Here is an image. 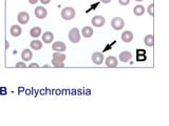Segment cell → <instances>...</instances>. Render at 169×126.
I'll use <instances>...</instances> for the list:
<instances>
[{
    "label": "cell",
    "mask_w": 169,
    "mask_h": 126,
    "mask_svg": "<svg viewBox=\"0 0 169 126\" xmlns=\"http://www.w3.org/2000/svg\"><path fill=\"white\" fill-rule=\"evenodd\" d=\"M119 3L121 5H128L130 3V0H119Z\"/></svg>",
    "instance_id": "cell-23"
},
{
    "label": "cell",
    "mask_w": 169,
    "mask_h": 126,
    "mask_svg": "<svg viewBox=\"0 0 169 126\" xmlns=\"http://www.w3.org/2000/svg\"><path fill=\"white\" fill-rule=\"evenodd\" d=\"M52 65L54 67H65V64H63V61L60 60H57V59H52Z\"/></svg>",
    "instance_id": "cell-21"
},
{
    "label": "cell",
    "mask_w": 169,
    "mask_h": 126,
    "mask_svg": "<svg viewBox=\"0 0 169 126\" xmlns=\"http://www.w3.org/2000/svg\"><path fill=\"white\" fill-rule=\"evenodd\" d=\"M132 39H133V34H132V32H130V31L123 32V34H122V40H123L125 43L131 42Z\"/></svg>",
    "instance_id": "cell-13"
},
{
    "label": "cell",
    "mask_w": 169,
    "mask_h": 126,
    "mask_svg": "<svg viewBox=\"0 0 169 126\" xmlns=\"http://www.w3.org/2000/svg\"><path fill=\"white\" fill-rule=\"evenodd\" d=\"M91 59H92V62L94 64L100 65V64H102V62H104L105 57H104V55H102V53L96 52V53H94V54H92Z\"/></svg>",
    "instance_id": "cell-5"
},
{
    "label": "cell",
    "mask_w": 169,
    "mask_h": 126,
    "mask_svg": "<svg viewBox=\"0 0 169 126\" xmlns=\"http://www.w3.org/2000/svg\"><path fill=\"white\" fill-rule=\"evenodd\" d=\"M32 57H33V53H32V51H30L29 48H25V50H23L22 53H21V59H22L24 62L30 61L32 59Z\"/></svg>",
    "instance_id": "cell-14"
},
{
    "label": "cell",
    "mask_w": 169,
    "mask_h": 126,
    "mask_svg": "<svg viewBox=\"0 0 169 126\" xmlns=\"http://www.w3.org/2000/svg\"><path fill=\"white\" fill-rule=\"evenodd\" d=\"M147 12H148V14L150 15V16H154V4H150V5L148 6V8H147Z\"/></svg>",
    "instance_id": "cell-22"
},
{
    "label": "cell",
    "mask_w": 169,
    "mask_h": 126,
    "mask_svg": "<svg viewBox=\"0 0 169 126\" xmlns=\"http://www.w3.org/2000/svg\"><path fill=\"white\" fill-rule=\"evenodd\" d=\"M135 1H138V2H141V1H144V0H135Z\"/></svg>",
    "instance_id": "cell-30"
},
{
    "label": "cell",
    "mask_w": 169,
    "mask_h": 126,
    "mask_svg": "<svg viewBox=\"0 0 169 126\" xmlns=\"http://www.w3.org/2000/svg\"><path fill=\"white\" fill-rule=\"evenodd\" d=\"M80 38H82V35H80V32L77 27H73L69 32V40L72 43H78L80 41Z\"/></svg>",
    "instance_id": "cell-2"
},
{
    "label": "cell",
    "mask_w": 169,
    "mask_h": 126,
    "mask_svg": "<svg viewBox=\"0 0 169 126\" xmlns=\"http://www.w3.org/2000/svg\"><path fill=\"white\" fill-rule=\"evenodd\" d=\"M30 35H31V37H33V38H38L40 35H41V29H40L39 26L32 27L31 31H30Z\"/></svg>",
    "instance_id": "cell-18"
},
{
    "label": "cell",
    "mask_w": 169,
    "mask_h": 126,
    "mask_svg": "<svg viewBox=\"0 0 169 126\" xmlns=\"http://www.w3.org/2000/svg\"><path fill=\"white\" fill-rule=\"evenodd\" d=\"M111 26L115 31H121L125 26V21L121 18V17H114L111 20Z\"/></svg>",
    "instance_id": "cell-3"
},
{
    "label": "cell",
    "mask_w": 169,
    "mask_h": 126,
    "mask_svg": "<svg viewBox=\"0 0 169 126\" xmlns=\"http://www.w3.org/2000/svg\"><path fill=\"white\" fill-rule=\"evenodd\" d=\"M144 13H145V8L143 5H141V4L135 5L133 8V14L135 16H142V15H144Z\"/></svg>",
    "instance_id": "cell-19"
},
{
    "label": "cell",
    "mask_w": 169,
    "mask_h": 126,
    "mask_svg": "<svg viewBox=\"0 0 169 126\" xmlns=\"http://www.w3.org/2000/svg\"><path fill=\"white\" fill-rule=\"evenodd\" d=\"M100 1H102V3H106V4H107V3H110V2L112 1V0H100Z\"/></svg>",
    "instance_id": "cell-29"
},
{
    "label": "cell",
    "mask_w": 169,
    "mask_h": 126,
    "mask_svg": "<svg viewBox=\"0 0 169 126\" xmlns=\"http://www.w3.org/2000/svg\"><path fill=\"white\" fill-rule=\"evenodd\" d=\"M138 61H145L146 60V56H140V55H138Z\"/></svg>",
    "instance_id": "cell-26"
},
{
    "label": "cell",
    "mask_w": 169,
    "mask_h": 126,
    "mask_svg": "<svg viewBox=\"0 0 169 126\" xmlns=\"http://www.w3.org/2000/svg\"><path fill=\"white\" fill-rule=\"evenodd\" d=\"M30 46H31L32 50L34 51H39L42 48V41H40V40H33V41H31V43H30Z\"/></svg>",
    "instance_id": "cell-15"
},
{
    "label": "cell",
    "mask_w": 169,
    "mask_h": 126,
    "mask_svg": "<svg viewBox=\"0 0 169 126\" xmlns=\"http://www.w3.org/2000/svg\"><path fill=\"white\" fill-rule=\"evenodd\" d=\"M17 20L20 24H27L30 20V15L27 12H20L17 15Z\"/></svg>",
    "instance_id": "cell-7"
},
{
    "label": "cell",
    "mask_w": 169,
    "mask_h": 126,
    "mask_svg": "<svg viewBox=\"0 0 169 126\" xmlns=\"http://www.w3.org/2000/svg\"><path fill=\"white\" fill-rule=\"evenodd\" d=\"M39 1L41 2V4H48V3H50L51 0H39Z\"/></svg>",
    "instance_id": "cell-27"
},
{
    "label": "cell",
    "mask_w": 169,
    "mask_h": 126,
    "mask_svg": "<svg viewBox=\"0 0 169 126\" xmlns=\"http://www.w3.org/2000/svg\"><path fill=\"white\" fill-rule=\"evenodd\" d=\"M82 34L83 36H84L85 38H90L92 37V35H93V29H92L91 26H85L84 29H82Z\"/></svg>",
    "instance_id": "cell-17"
},
{
    "label": "cell",
    "mask_w": 169,
    "mask_h": 126,
    "mask_svg": "<svg viewBox=\"0 0 169 126\" xmlns=\"http://www.w3.org/2000/svg\"><path fill=\"white\" fill-rule=\"evenodd\" d=\"M53 58L54 59H57V60H60V61H65L66 60V58H67V57H66V55L63 54V53H59V52H55L54 54H53Z\"/></svg>",
    "instance_id": "cell-20"
},
{
    "label": "cell",
    "mask_w": 169,
    "mask_h": 126,
    "mask_svg": "<svg viewBox=\"0 0 169 126\" xmlns=\"http://www.w3.org/2000/svg\"><path fill=\"white\" fill-rule=\"evenodd\" d=\"M91 23H92V25L95 27H102V26H104L105 23H106V19H105L104 16L97 15V16H94L93 18L91 19Z\"/></svg>",
    "instance_id": "cell-4"
},
{
    "label": "cell",
    "mask_w": 169,
    "mask_h": 126,
    "mask_svg": "<svg viewBox=\"0 0 169 126\" xmlns=\"http://www.w3.org/2000/svg\"><path fill=\"white\" fill-rule=\"evenodd\" d=\"M53 39H54V34L52 33V32H46V33L42 34V42L44 43H51V42L53 41Z\"/></svg>",
    "instance_id": "cell-12"
},
{
    "label": "cell",
    "mask_w": 169,
    "mask_h": 126,
    "mask_svg": "<svg viewBox=\"0 0 169 126\" xmlns=\"http://www.w3.org/2000/svg\"><path fill=\"white\" fill-rule=\"evenodd\" d=\"M28 67H30V68H37V67H39V65H38L37 63H31L30 64Z\"/></svg>",
    "instance_id": "cell-25"
},
{
    "label": "cell",
    "mask_w": 169,
    "mask_h": 126,
    "mask_svg": "<svg viewBox=\"0 0 169 126\" xmlns=\"http://www.w3.org/2000/svg\"><path fill=\"white\" fill-rule=\"evenodd\" d=\"M38 1H39V0H29V2H30L31 4H36Z\"/></svg>",
    "instance_id": "cell-28"
},
{
    "label": "cell",
    "mask_w": 169,
    "mask_h": 126,
    "mask_svg": "<svg viewBox=\"0 0 169 126\" xmlns=\"http://www.w3.org/2000/svg\"><path fill=\"white\" fill-rule=\"evenodd\" d=\"M34 14H35V16L37 17L38 19H44L47 17V15H48V12H47L46 8H44L42 5H39L35 8Z\"/></svg>",
    "instance_id": "cell-6"
},
{
    "label": "cell",
    "mask_w": 169,
    "mask_h": 126,
    "mask_svg": "<svg viewBox=\"0 0 169 126\" xmlns=\"http://www.w3.org/2000/svg\"><path fill=\"white\" fill-rule=\"evenodd\" d=\"M105 63H106L107 67L114 68V67H116L117 64H119V60H117L116 57H114V56H109L108 58H106V60H105Z\"/></svg>",
    "instance_id": "cell-9"
},
{
    "label": "cell",
    "mask_w": 169,
    "mask_h": 126,
    "mask_svg": "<svg viewBox=\"0 0 169 126\" xmlns=\"http://www.w3.org/2000/svg\"><path fill=\"white\" fill-rule=\"evenodd\" d=\"M75 15V10L71 8V6H67V8H63V11H61V17L65 20H72V19H74Z\"/></svg>",
    "instance_id": "cell-1"
},
{
    "label": "cell",
    "mask_w": 169,
    "mask_h": 126,
    "mask_svg": "<svg viewBox=\"0 0 169 126\" xmlns=\"http://www.w3.org/2000/svg\"><path fill=\"white\" fill-rule=\"evenodd\" d=\"M21 33H22V29H21V27L19 26V25L15 24V25H12L10 29V34L13 36V37H19V36L21 35Z\"/></svg>",
    "instance_id": "cell-11"
},
{
    "label": "cell",
    "mask_w": 169,
    "mask_h": 126,
    "mask_svg": "<svg viewBox=\"0 0 169 126\" xmlns=\"http://www.w3.org/2000/svg\"><path fill=\"white\" fill-rule=\"evenodd\" d=\"M52 50L55 51V52L63 53L66 50H67V46H66V44L63 43V41H57L52 44Z\"/></svg>",
    "instance_id": "cell-8"
},
{
    "label": "cell",
    "mask_w": 169,
    "mask_h": 126,
    "mask_svg": "<svg viewBox=\"0 0 169 126\" xmlns=\"http://www.w3.org/2000/svg\"><path fill=\"white\" fill-rule=\"evenodd\" d=\"M132 58V54L130 52H128V51H124V52H122L121 54L119 55V61H122V62H129L130 60H131Z\"/></svg>",
    "instance_id": "cell-10"
},
{
    "label": "cell",
    "mask_w": 169,
    "mask_h": 126,
    "mask_svg": "<svg viewBox=\"0 0 169 126\" xmlns=\"http://www.w3.org/2000/svg\"><path fill=\"white\" fill-rule=\"evenodd\" d=\"M16 67L23 68V67H27V65H25V62H24V61H23V62H17V63H16Z\"/></svg>",
    "instance_id": "cell-24"
},
{
    "label": "cell",
    "mask_w": 169,
    "mask_h": 126,
    "mask_svg": "<svg viewBox=\"0 0 169 126\" xmlns=\"http://www.w3.org/2000/svg\"><path fill=\"white\" fill-rule=\"evenodd\" d=\"M144 43L145 45L147 46H153L154 45V37H153V35H151V34H149V35H146L144 38Z\"/></svg>",
    "instance_id": "cell-16"
}]
</instances>
